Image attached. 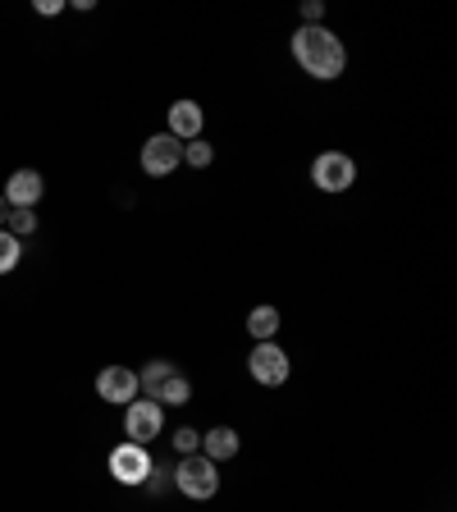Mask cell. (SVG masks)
Instances as JSON below:
<instances>
[{"label":"cell","instance_id":"cell-15","mask_svg":"<svg viewBox=\"0 0 457 512\" xmlns=\"http://www.w3.org/2000/svg\"><path fill=\"white\" fill-rule=\"evenodd\" d=\"M211 160H215V147L206 138L183 142V165H192V170H211Z\"/></svg>","mask_w":457,"mask_h":512},{"label":"cell","instance_id":"cell-7","mask_svg":"<svg viewBox=\"0 0 457 512\" xmlns=\"http://www.w3.org/2000/svg\"><path fill=\"white\" fill-rule=\"evenodd\" d=\"M183 165V142L170 138V133H156V138L142 142V174H151V179H165V174H174Z\"/></svg>","mask_w":457,"mask_h":512},{"label":"cell","instance_id":"cell-11","mask_svg":"<svg viewBox=\"0 0 457 512\" xmlns=\"http://www.w3.org/2000/svg\"><path fill=\"white\" fill-rule=\"evenodd\" d=\"M238 448H243V439H238V430L234 426H211L202 435V453L220 467V462H229V458H238Z\"/></svg>","mask_w":457,"mask_h":512},{"label":"cell","instance_id":"cell-6","mask_svg":"<svg viewBox=\"0 0 457 512\" xmlns=\"http://www.w3.org/2000/svg\"><path fill=\"white\" fill-rule=\"evenodd\" d=\"M165 430V407L156 403V398H133V403L124 407V435L133 439V444H151V439Z\"/></svg>","mask_w":457,"mask_h":512},{"label":"cell","instance_id":"cell-19","mask_svg":"<svg viewBox=\"0 0 457 512\" xmlns=\"http://www.w3.org/2000/svg\"><path fill=\"white\" fill-rule=\"evenodd\" d=\"M302 19H307V28L325 23V5H320V0H307V5H302Z\"/></svg>","mask_w":457,"mask_h":512},{"label":"cell","instance_id":"cell-16","mask_svg":"<svg viewBox=\"0 0 457 512\" xmlns=\"http://www.w3.org/2000/svg\"><path fill=\"white\" fill-rule=\"evenodd\" d=\"M19 256H23V243L10 229H0V275H10V270L19 266Z\"/></svg>","mask_w":457,"mask_h":512},{"label":"cell","instance_id":"cell-21","mask_svg":"<svg viewBox=\"0 0 457 512\" xmlns=\"http://www.w3.org/2000/svg\"><path fill=\"white\" fill-rule=\"evenodd\" d=\"M5 215H10V206H5V197H0V229H5Z\"/></svg>","mask_w":457,"mask_h":512},{"label":"cell","instance_id":"cell-1","mask_svg":"<svg viewBox=\"0 0 457 512\" xmlns=\"http://www.w3.org/2000/svg\"><path fill=\"white\" fill-rule=\"evenodd\" d=\"M293 60H298V69L307 78H316V83H334V78L348 69V46H343L339 32H330L325 23H316V28H307L302 23L298 32H293Z\"/></svg>","mask_w":457,"mask_h":512},{"label":"cell","instance_id":"cell-9","mask_svg":"<svg viewBox=\"0 0 457 512\" xmlns=\"http://www.w3.org/2000/svg\"><path fill=\"white\" fill-rule=\"evenodd\" d=\"M42 192H46V179L37 170H14L0 197H5V206H10V211H37Z\"/></svg>","mask_w":457,"mask_h":512},{"label":"cell","instance_id":"cell-12","mask_svg":"<svg viewBox=\"0 0 457 512\" xmlns=\"http://www.w3.org/2000/svg\"><path fill=\"white\" fill-rule=\"evenodd\" d=\"M279 325H284V316H279V307H270V302L247 311V334H252L256 343H270L279 334Z\"/></svg>","mask_w":457,"mask_h":512},{"label":"cell","instance_id":"cell-8","mask_svg":"<svg viewBox=\"0 0 457 512\" xmlns=\"http://www.w3.org/2000/svg\"><path fill=\"white\" fill-rule=\"evenodd\" d=\"M96 394H101V403L128 407L133 398H138V371H133V366H101V375H96Z\"/></svg>","mask_w":457,"mask_h":512},{"label":"cell","instance_id":"cell-4","mask_svg":"<svg viewBox=\"0 0 457 512\" xmlns=\"http://www.w3.org/2000/svg\"><path fill=\"white\" fill-rule=\"evenodd\" d=\"M106 467H110V476H115L119 485H147V476H151V467H156V462H151L147 444H133V439H124V444L110 448Z\"/></svg>","mask_w":457,"mask_h":512},{"label":"cell","instance_id":"cell-3","mask_svg":"<svg viewBox=\"0 0 457 512\" xmlns=\"http://www.w3.org/2000/svg\"><path fill=\"white\" fill-rule=\"evenodd\" d=\"M311 183H316L320 192H348L352 183H357V160H352L348 151H320V156L311 160Z\"/></svg>","mask_w":457,"mask_h":512},{"label":"cell","instance_id":"cell-13","mask_svg":"<svg viewBox=\"0 0 457 512\" xmlns=\"http://www.w3.org/2000/svg\"><path fill=\"white\" fill-rule=\"evenodd\" d=\"M156 403H160V407H188V403H192V380L179 371V366H174V375H170V380L160 384Z\"/></svg>","mask_w":457,"mask_h":512},{"label":"cell","instance_id":"cell-5","mask_svg":"<svg viewBox=\"0 0 457 512\" xmlns=\"http://www.w3.org/2000/svg\"><path fill=\"white\" fill-rule=\"evenodd\" d=\"M247 375H252L256 384H266V389H279V384L293 375V362H288V352L270 339V343H256V348L247 352Z\"/></svg>","mask_w":457,"mask_h":512},{"label":"cell","instance_id":"cell-17","mask_svg":"<svg viewBox=\"0 0 457 512\" xmlns=\"http://www.w3.org/2000/svg\"><path fill=\"white\" fill-rule=\"evenodd\" d=\"M5 224H10L14 238H28L32 229H37V211H10V215H5Z\"/></svg>","mask_w":457,"mask_h":512},{"label":"cell","instance_id":"cell-14","mask_svg":"<svg viewBox=\"0 0 457 512\" xmlns=\"http://www.w3.org/2000/svg\"><path fill=\"white\" fill-rule=\"evenodd\" d=\"M170 375H174V362H165V357L147 362V366L138 371V394H142V398H156V394H160V384L170 380Z\"/></svg>","mask_w":457,"mask_h":512},{"label":"cell","instance_id":"cell-10","mask_svg":"<svg viewBox=\"0 0 457 512\" xmlns=\"http://www.w3.org/2000/svg\"><path fill=\"white\" fill-rule=\"evenodd\" d=\"M202 128H206V110L197 106V101H188V96H183V101H174V106H170V128H165L170 138L192 142V138H202Z\"/></svg>","mask_w":457,"mask_h":512},{"label":"cell","instance_id":"cell-2","mask_svg":"<svg viewBox=\"0 0 457 512\" xmlns=\"http://www.w3.org/2000/svg\"><path fill=\"white\" fill-rule=\"evenodd\" d=\"M170 471H174V485H179L183 499L206 503L220 494V467H215L206 453H188V458H179Z\"/></svg>","mask_w":457,"mask_h":512},{"label":"cell","instance_id":"cell-20","mask_svg":"<svg viewBox=\"0 0 457 512\" xmlns=\"http://www.w3.org/2000/svg\"><path fill=\"white\" fill-rule=\"evenodd\" d=\"M37 10H42V14H60L64 5H60V0H37Z\"/></svg>","mask_w":457,"mask_h":512},{"label":"cell","instance_id":"cell-18","mask_svg":"<svg viewBox=\"0 0 457 512\" xmlns=\"http://www.w3.org/2000/svg\"><path fill=\"white\" fill-rule=\"evenodd\" d=\"M174 448H179V458H188V453H202V435L192 426H179L174 430Z\"/></svg>","mask_w":457,"mask_h":512}]
</instances>
